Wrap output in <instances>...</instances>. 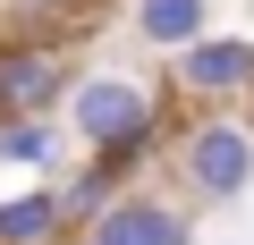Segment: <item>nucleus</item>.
I'll return each instance as SVG.
<instances>
[{
    "label": "nucleus",
    "mask_w": 254,
    "mask_h": 245,
    "mask_svg": "<svg viewBox=\"0 0 254 245\" xmlns=\"http://www.w3.org/2000/svg\"><path fill=\"white\" fill-rule=\"evenodd\" d=\"M68 136H76L93 161L127 169V161L153 152L161 101H153V85H136V76H76V85H68Z\"/></svg>",
    "instance_id": "nucleus-1"
},
{
    "label": "nucleus",
    "mask_w": 254,
    "mask_h": 245,
    "mask_svg": "<svg viewBox=\"0 0 254 245\" xmlns=\"http://www.w3.org/2000/svg\"><path fill=\"white\" fill-rule=\"evenodd\" d=\"M178 178L195 186V203H237L254 186V127L246 118H195L178 136Z\"/></svg>",
    "instance_id": "nucleus-2"
},
{
    "label": "nucleus",
    "mask_w": 254,
    "mask_h": 245,
    "mask_svg": "<svg viewBox=\"0 0 254 245\" xmlns=\"http://www.w3.org/2000/svg\"><path fill=\"white\" fill-rule=\"evenodd\" d=\"M68 51L51 43H9L0 51V118H51L68 101Z\"/></svg>",
    "instance_id": "nucleus-3"
},
{
    "label": "nucleus",
    "mask_w": 254,
    "mask_h": 245,
    "mask_svg": "<svg viewBox=\"0 0 254 245\" xmlns=\"http://www.w3.org/2000/svg\"><path fill=\"white\" fill-rule=\"evenodd\" d=\"M170 76L195 101H237V93H254V43L246 34H195L187 51H170Z\"/></svg>",
    "instance_id": "nucleus-4"
},
{
    "label": "nucleus",
    "mask_w": 254,
    "mask_h": 245,
    "mask_svg": "<svg viewBox=\"0 0 254 245\" xmlns=\"http://www.w3.org/2000/svg\"><path fill=\"white\" fill-rule=\"evenodd\" d=\"M85 245H195V220L170 195H127L119 186V203L85 228Z\"/></svg>",
    "instance_id": "nucleus-5"
},
{
    "label": "nucleus",
    "mask_w": 254,
    "mask_h": 245,
    "mask_svg": "<svg viewBox=\"0 0 254 245\" xmlns=\"http://www.w3.org/2000/svg\"><path fill=\"white\" fill-rule=\"evenodd\" d=\"M127 26L144 51H187L195 34H212V0H127Z\"/></svg>",
    "instance_id": "nucleus-6"
},
{
    "label": "nucleus",
    "mask_w": 254,
    "mask_h": 245,
    "mask_svg": "<svg viewBox=\"0 0 254 245\" xmlns=\"http://www.w3.org/2000/svg\"><path fill=\"white\" fill-rule=\"evenodd\" d=\"M60 186H26V195H0V245H60Z\"/></svg>",
    "instance_id": "nucleus-7"
},
{
    "label": "nucleus",
    "mask_w": 254,
    "mask_h": 245,
    "mask_svg": "<svg viewBox=\"0 0 254 245\" xmlns=\"http://www.w3.org/2000/svg\"><path fill=\"white\" fill-rule=\"evenodd\" d=\"M51 186H60V220H68V228H93V220L119 203V169H110V161L68 169V178H51Z\"/></svg>",
    "instance_id": "nucleus-8"
},
{
    "label": "nucleus",
    "mask_w": 254,
    "mask_h": 245,
    "mask_svg": "<svg viewBox=\"0 0 254 245\" xmlns=\"http://www.w3.org/2000/svg\"><path fill=\"white\" fill-rule=\"evenodd\" d=\"M0 161L60 178V118H0Z\"/></svg>",
    "instance_id": "nucleus-9"
}]
</instances>
